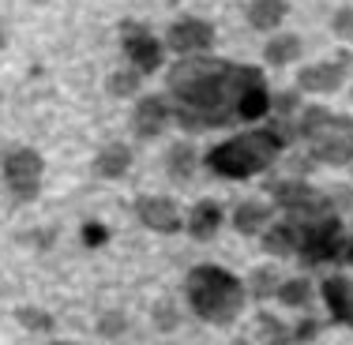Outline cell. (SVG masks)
Segmentation results:
<instances>
[{
    "label": "cell",
    "mask_w": 353,
    "mask_h": 345,
    "mask_svg": "<svg viewBox=\"0 0 353 345\" xmlns=\"http://www.w3.org/2000/svg\"><path fill=\"white\" fill-rule=\"evenodd\" d=\"M165 98L173 105V124L184 132L267 121L274 109L263 68L233 64L214 53L181 56L165 75Z\"/></svg>",
    "instance_id": "cell-1"
},
{
    "label": "cell",
    "mask_w": 353,
    "mask_h": 345,
    "mask_svg": "<svg viewBox=\"0 0 353 345\" xmlns=\"http://www.w3.org/2000/svg\"><path fill=\"white\" fill-rule=\"evenodd\" d=\"M285 136L290 132L282 124H259V128H245L233 139L218 143L207 150L203 165L225 180H248V176L267 173L285 150Z\"/></svg>",
    "instance_id": "cell-2"
},
{
    "label": "cell",
    "mask_w": 353,
    "mask_h": 345,
    "mask_svg": "<svg viewBox=\"0 0 353 345\" xmlns=\"http://www.w3.org/2000/svg\"><path fill=\"white\" fill-rule=\"evenodd\" d=\"M184 297H188L192 311H196L203 323L230 326L233 319L245 311L248 285L241 282L237 274H230L225 266L199 263L188 271V278H184Z\"/></svg>",
    "instance_id": "cell-3"
},
{
    "label": "cell",
    "mask_w": 353,
    "mask_h": 345,
    "mask_svg": "<svg viewBox=\"0 0 353 345\" xmlns=\"http://www.w3.org/2000/svg\"><path fill=\"white\" fill-rule=\"evenodd\" d=\"M297 136L308 143L319 165H331V169L353 165V116L334 113L327 105H305L297 113Z\"/></svg>",
    "instance_id": "cell-4"
},
{
    "label": "cell",
    "mask_w": 353,
    "mask_h": 345,
    "mask_svg": "<svg viewBox=\"0 0 353 345\" xmlns=\"http://www.w3.org/2000/svg\"><path fill=\"white\" fill-rule=\"evenodd\" d=\"M274 207L282 210L285 218H319V214H339L331 203V191L316 188V184L305 180H282L271 188Z\"/></svg>",
    "instance_id": "cell-5"
},
{
    "label": "cell",
    "mask_w": 353,
    "mask_h": 345,
    "mask_svg": "<svg viewBox=\"0 0 353 345\" xmlns=\"http://www.w3.org/2000/svg\"><path fill=\"white\" fill-rule=\"evenodd\" d=\"M41 176H46V162L34 147H12L4 154V184L19 203H30L41 191Z\"/></svg>",
    "instance_id": "cell-6"
},
{
    "label": "cell",
    "mask_w": 353,
    "mask_h": 345,
    "mask_svg": "<svg viewBox=\"0 0 353 345\" xmlns=\"http://www.w3.org/2000/svg\"><path fill=\"white\" fill-rule=\"evenodd\" d=\"M121 49L124 56H128V64L143 75H154L162 68V56H165V41L150 34V27H143V23H132L124 19L121 23Z\"/></svg>",
    "instance_id": "cell-7"
},
{
    "label": "cell",
    "mask_w": 353,
    "mask_h": 345,
    "mask_svg": "<svg viewBox=\"0 0 353 345\" xmlns=\"http://www.w3.org/2000/svg\"><path fill=\"white\" fill-rule=\"evenodd\" d=\"M350 56H334V61H319V64H305L297 72V90L308 98H331L339 94L350 83Z\"/></svg>",
    "instance_id": "cell-8"
},
{
    "label": "cell",
    "mask_w": 353,
    "mask_h": 345,
    "mask_svg": "<svg viewBox=\"0 0 353 345\" xmlns=\"http://www.w3.org/2000/svg\"><path fill=\"white\" fill-rule=\"evenodd\" d=\"M214 23L196 19V15H184L165 30V49H173L176 56H199L214 49Z\"/></svg>",
    "instance_id": "cell-9"
},
{
    "label": "cell",
    "mask_w": 353,
    "mask_h": 345,
    "mask_svg": "<svg viewBox=\"0 0 353 345\" xmlns=\"http://www.w3.org/2000/svg\"><path fill=\"white\" fill-rule=\"evenodd\" d=\"M173 124V105L165 94H143L132 109V132L136 139H158Z\"/></svg>",
    "instance_id": "cell-10"
},
{
    "label": "cell",
    "mask_w": 353,
    "mask_h": 345,
    "mask_svg": "<svg viewBox=\"0 0 353 345\" xmlns=\"http://www.w3.org/2000/svg\"><path fill=\"white\" fill-rule=\"evenodd\" d=\"M136 218L147 225V229H154V233H176V229H184L181 207H176L170 196H139L136 199Z\"/></svg>",
    "instance_id": "cell-11"
},
{
    "label": "cell",
    "mask_w": 353,
    "mask_h": 345,
    "mask_svg": "<svg viewBox=\"0 0 353 345\" xmlns=\"http://www.w3.org/2000/svg\"><path fill=\"white\" fill-rule=\"evenodd\" d=\"M319 297H323L334 323L353 326V278L350 274H327L319 282Z\"/></svg>",
    "instance_id": "cell-12"
},
{
    "label": "cell",
    "mask_w": 353,
    "mask_h": 345,
    "mask_svg": "<svg viewBox=\"0 0 353 345\" xmlns=\"http://www.w3.org/2000/svg\"><path fill=\"white\" fill-rule=\"evenodd\" d=\"M222 222H225L222 203H214V199H199V203L188 210V218H184V229H188L192 240H211L214 233L222 229Z\"/></svg>",
    "instance_id": "cell-13"
},
{
    "label": "cell",
    "mask_w": 353,
    "mask_h": 345,
    "mask_svg": "<svg viewBox=\"0 0 353 345\" xmlns=\"http://www.w3.org/2000/svg\"><path fill=\"white\" fill-rule=\"evenodd\" d=\"M274 222V207L263 199H245V203L233 207V229L241 237H263V229Z\"/></svg>",
    "instance_id": "cell-14"
},
{
    "label": "cell",
    "mask_w": 353,
    "mask_h": 345,
    "mask_svg": "<svg viewBox=\"0 0 353 345\" xmlns=\"http://www.w3.org/2000/svg\"><path fill=\"white\" fill-rule=\"evenodd\" d=\"M259 244H263V251H271V255H279V259L297 255V251H301V229H297V222L282 214V222H271L263 229V240H259Z\"/></svg>",
    "instance_id": "cell-15"
},
{
    "label": "cell",
    "mask_w": 353,
    "mask_h": 345,
    "mask_svg": "<svg viewBox=\"0 0 353 345\" xmlns=\"http://www.w3.org/2000/svg\"><path fill=\"white\" fill-rule=\"evenodd\" d=\"M248 27L259 30V34H274V30L285 23V15H290V0H248Z\"/></svg>",
    "instance_id": "cell-16"
},
{
    "label": "cell",
    "mask_w": 353,
    "mask_h": 345,
    "mask_svg": "<svg viewBox=\"0 0 353 345\" xmlns=\"http://www.w3.org/2000/svg\"><path fill=\"white\" fill-rule=\"evenodd\" d=\"M128 169H132V150L124 147V143H109V147L98 150L94 173L102 176V180H121Z\"/></svg>",
    "instance_id": "cell-17"
},
{
    "label": "cell",
    "mask_w": 353,
    "mask_h": 345,
    "mask_svg": "<svg viewBox=\"0 0 353 345\" xmlns=\"http://www.w3.org/2000/svg\"><path fill=\"white\" fill-rule=\"evenodd\" d=\"M301 49H305V41L297 34H271L263 45V61L271 64V68H285V64L301 61Z\"/></svg>",
    "instance_id": "cell-18"
},
{
    "label": "cell",
    "mask_w": 353,
    "mask_h": 345,
    "mask_svg": "<svg viewBox=\"0 0 353 345\" xmlns=\"http://www.w3.org/2000/svg\"><path fill=\"white\" fill-rule=\"evenodd\" d=\"M196 165H199V154H196L192 143H173L170 154H165V173H170L176 184H188L192 173H196Z\"/></svg>",
    "instance_id": "cell-19"
},
{
    "label": "cell",
    "mask_w": 353,
    "mask_h": 345,
    "mask_svg": "<svg viewBox=\"0 0 353 345\" xmlns=\"http://www.w3.org/2000/svg\"><path fill=\"white\" fill-rule=\"evenodd\" d=\"M312 297H316V289H312L308 278H290V282H282L279 293H274V300H279L282 308H308Z\"/></svg>",
    "instance_id": "cell-20"
},
{
    "label": "cell",
    "mask_w": 353,
    "mask_h": 345,
    "mask_svg": "<svg viewBox=\"0 0 353 345\" xmlns=\"http://www.w3.org/2000/svg\"><path fill=\"white\" fill-rule=\"evenodd\" d=\"M279 274L271 271V266H259L256 274L248 278V297H256V300H271L274 293H279Z\"/></svg>",
    "instance_id": "cell-21"
},
{
    "label": "cell",
    "mask_w": 353,
    "mask_h": 345,
    "mask_svg": "<svg viewBox=\"0 0 353 345\" xmlns=\"http://www.w3.org/2000/svg\"><path fill=\"white\" fill-rule=\"evenodd\" d=\"M139 83H143V72H136V68L128 64L124 72H113V75H109L105 87H109V94H113V98H128V94H136V90H139Z\"/></svg>",
    "instance_id": "cell-22"
},
{
    "label": "cell",
    "mask_w": 353,
    "mask_h": 345,
    "mask_svg": "<svg viewBox=\"0 0 353 345\" xmlns=\"http://www.w3.org/2000/svg\"><path fill=\"white\" fill-rule=\"evenodd\" d=\"M15 319H19L27 331H34V334L53 331V315H49V311H38V308H19V311H15Z\"/></svg>",
    "instance_id": "cell-23"
},
{
    "label": "cell",
    "mask_w": 353,
    "mask_h": 345,
    "mask_svg": "<svg viewBox=\"0 0 353 345\" xmlns=\"http://www.w3.org/2000/svg\"><path fill=\"white\" fill-rule=\"evenodd\" d=\"M331 30H334V38H339V41H350V45H353V4H350V8H339V12H334Z\"/></svg>",
    "instance_id": "cell-24"
},
{
    "label": "cell",
    "mask_w": 353,
    "mask_h": 345,
    "mask_svg": "<svg viewBox=\"0 0 353 345\" xmlns=\"http://www.w3.org/2000/svg\"><path fill=\"white\" fill-rule=\"evenodd\" d=\"M124 326H128V319H124L121 311H105V315L98 319V334H102V338H117V334H124Z\"/></svg>",
    "instance_id": "cell-25"
},
{
    "label": "cell",
    "mask_w": 353,
    "mask_h": 345,
    "mask_svg": "<svg viewBox=\"0 0 353 345\" xmlns=\"http://www.w3.org/2000/svg\"><path fill=\"white\" fill-rule=\"evenodd\" d=\"M331 203H334V210H350L353 207V188H331Z\"/></svg>",
    "instance_id": "cell-26"
},
{
    "label": "cell",
    "mask_w": 353,
    "mask_h": 345,
    "mask_svg": "<svg viewBox=\"0 0 353 345\" xmlns=\"http://www.w3.org/2000/svg\"><path fill=\"white\" fill-rule=\"evenodd\" d=\"M83 240H87V244H90V248H98V244H102V240H105V229H102V225H98V222H90V225H83Z\"/></svg>",
    "instance_id": "cell-27"
},
{
    "label": "cell",
    "mask_w": 353,
    "mask_h": 345,
    "mask_svg": "<svg viewBox=\"0 0 353 345\" xmlns=\"http://www.w3.org/2000/svg\"><path fill=\"white\" fill-rule=\"evenodd\" d=\"M173 323H176V311L170 304H162L158 308V326H173Z\"/></svg>",
    "instance_id": "cell-28"
},
{
    "label": "cell",
    "mask_w": 353,
    "mask_h": 345,
    "mask_svg": "<svg viewBox=\"0 0 353 345\" xmlns=\"http://www.w3.org/2000/svg\"><path fill=\"white\" fill-rule=\"evenodd\" d=\"M342 266H353V233L346 237V244H342V255H339Z\"/></svg>",
    "instance_id": "cell-29"
},
{
    "label": "cell",
    "mask_w": 353,
    "mask_h": 345,
    "mask_svg": "<svg viewBox=\"0 0 353 345\" xmlns=\"http://www.w3.org/2000/svg\"><path fill=\"white\" fill-rule=\"evenodd\" d=\"M49 345H75V342H49Z\"/></svg>",
    "instance_id": "cell-30"
},
{
    "label": "cell",
    "mask_w": 353,
    "mask_h": 345,
    "mask_svg": "<svg viewBox=\"0 0 353 345\" xmlns=\"http://www.w3.org/2000/svg\"><path fill=\"white\" fill-rule=\"evenodd\" d=\"M233 345H248V342H245V338H241V342H233Z\"/></svg>",
    "instance_id": "cell-31"
},
{
    "label": "cell",
    "mask_w": 353,
    "mask_h": 345,
    "mask_svg": "<svg viewBox=\"0 0 353 345\" xmlns=\"http://www.w3.org/2000/svg\"><path fill=\"white\" fill-rule=\"evenodd\" d=\"M350 68H353V64H350Z\"/></svg>",
    "instance_id": "cell-32"
}]
</instances>
